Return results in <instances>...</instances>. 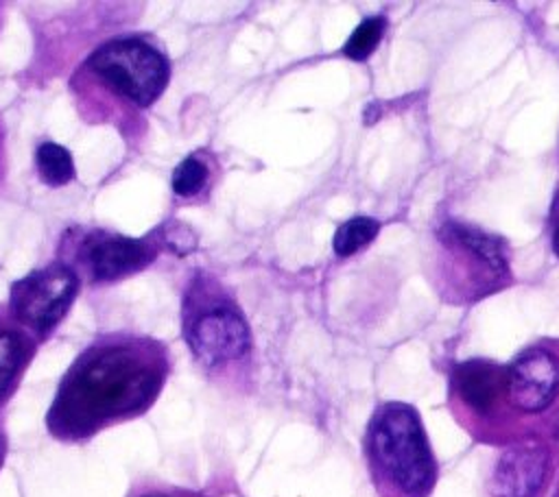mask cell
I'll use <instances>...</instances> for the list:
<instances>
[{
	"instance_id": "cell-5",
	"label": "cell",
	"mask_w": 559,
	"mask_h": 497,
	"mask_svg": "<svg viewBox=\"0 0 559 497\" xmlns=\"http://www.w3.org/2000/svg\"><path fill=\"white\" fill-rule=\"evenodd\" d=\"M76 235L63 238L66 262L79 279L90 283H111L144 270L157 257V246L144 238H129L105 229H72Z\"/></svg>"
},
{
	"instance_id": "cell-9",
	"label": "cell",
	"mask_w": 559,
	"mask_h": 497,
	"mask_svg": "<svg viewBox=\"0 0 559 497\" xmlns=\"http://www.w3.org/2000/svg\"><path fill=\"white\" fill-rule=\"evenodd\" d=\"M454 384L461 399L476 412H489L500 395H507V373L483 360L461 364L454 373Z\"/></svg>"
},
{
	"instance_id": "cell-11",
	"label": "cell",
	"mask_w": 559,
	"mask_h": 497,
	"mask_svg": "<svg viewBox=\"0 0 559 497\" xmlns=\"http://www.w3.org/2000/svg\"><path fill=\"white\" fill-rule=\"evenodd\" d=\"M28 360V340L17 329H0V401L9 395Z\"/></svg>"
},
{
	"instance_id": "cell-2",
	"label": "cell",
	"mask_w": 559,
	"mask_h": 497,
	"mask_svg": "<svg viewBox=\"0 0 559 497\" xmlns=\"http://www.w3.org/2000/svg\"><path fill=\"white\" fill-rule=\"evenodd\" d=\"M168 81V54L144 35H122L87 54L72 76V89L85 116L133 118L159 100Z\"/></svg>"
},
{
	"instance_id": "cell-8",
	"label": "cell",
	"mask_w": 559,
	"mask_h": 497,
	"mask_svg": "<svg viewBox=\"0 0 559 497\" xmlns=\"http://www.w3.org/2000/svg\"><path fill=\"white\" fill-rule=\"evenodd\" d=\"M548 473V451L537 440H522L502 451L489 482L493 497H533Z\"/></svg>"
},
{
	"instance_id": "cell-14",
	"label": "cell",
	"mask_w": 559,
	"mask_h": 497,
	"mask_svg": "<svg viewBox=\"0 0 559 497\" xmlns=\"http://www.w3.org/2000/svg\"><path fill=\"white\" fill-rule=\"evenodd\" d=\"M382 35H384V20L378 15L367 17L354 28V33L349 35V39L343 46V52L354 61H362L376 50Z\"/></svg>"
},
{
	"instance_id": "cell-15",
	"label": "cell",
	"mask_w": 559,
	"mask_h": 497,
	"mask_svg": "<svg viewBox=\"0 0 559 497\" xmlns=\"http://www.w3.org/2000/svg\"><path fill=\"white\" fill-rule=\"evenodd\" d=\"M0 172H2V131H0Z\"/></svg>"
},
{
	"instance_id": "cell-13",
	"label": "cell",
	"mask_w": 559,
	"mask_h": 497,
	"mask_svg": "<svg viewBox=\"0 0 559 497\" xmlns=\"http://www.w3.org/2000/svg\"><path fill=\"white\" fill-rule=\"evenodd\" d=\"M378 220L369 218V216H356L345 220L332 240V248L338 257H349L354 253H358L360 248H365L376 235H378Z\"/></svg>"
},
{
	"instance_id": "cell-3",
	"label": "cell",
	"mask_w": 559,
	"mask_h": 497,
	"mask_svg": "<svg viewBox=\"0 0 559 497\" xmlns=\"http://www.w3.org/2000/svg\"><path fill=\"white\" fill-rule=\"evenodd\" d=\"M181 303L186 342L203 366H223L249 353L251 331L247 318L212 277H194Z\"/></svg>"
},
{
	"instance_id": "cell-17",
	"label": "cell",
	"mask_w": 559,
	"mask_h": 497,
	"mask_svg": "<svg viewBox=\"0 0 559 497\" xmlns=\"http://www.w3.org/2000/svg\"><path fill=\"white\" fill-rule=\"evenodd\" d=\"M0 453H2V438H0Z\"/></svg>"
},
{
	"instance_id": "cell-18",
	"label": "cell",
	"mask_w": 559,
	"mask_h": 497,
	"mask_svg": "<svg viewBox=\"0 0 559 497\" xmlns=\"http://www.w3.org/2000/svg\"><path fill=\"white\" fill-rule=\"evenodd\" d=\"M144 497H159V495H144Z\"/></svg>"
},
{
	"instance_id": "cell-10",
	"label": "cell",
	"mask_w": 559,
	"mask_h": 497,
	"mask_svg": "<svg viewBox=\"0 0 559 497\" xmlns=\"http://www.w3.org/2000/svg\"><path fill=\"white\" fill-rule=\"evenodd\" d=\"M35 168L39 181L48 187H61L74 179V161L66 146L44 142L35 150Z\"/></svg>"
},
{
	"instance_id": "cell-12",
	"label": "cell",
	"mask_w": 559,
	"mask_h": 497,
	"mask_svg": "<svg viewBox=\"0 0 559 497\" xmlns=\"http://www.w3.org/2000/svg\"><path fill=\"white\" fill-rule=\"evenodd\" d=\"M207 185H210V166L201 155L192 153L175 166L173 177H170V187L177 196L194 198Z\"/></svg>"
},
{
	"instance_id": "cell-6",
	"label": "cell",
	"mask_w": 559,
	"mask_h": 497,
	"mask_svg": "<svg viewBox=\"0 0 559 497\" xmlns=\"http://www.w3.org/2000/svg\"><path fill=\"white\" fill-rule=\"evenodd\" d=\"M79 288V275L61 259L52 262L11 283L9 314L31 334L46 338L72 307Z\"/></svg>"
},
{
	"instance_id": "cell-16",
	"label": "cell",
	"mask_w": 559,
	"mask_h": 497,
	"mask_svg": "<svg viewBox=\"0 0 559 497\" xmlns=\"http://www.w3.org/2000/svg\"><path fill=\"white\" fill-rule=\"evenodd\" d=\"M555 246H557V251H559V229H557V235H555Z\"/></svg>"
},
{
	"instance_id": "cell-4",
	"label": "cell",
	"mask_w": 559,
	"mask_h": 497,
	"mask_svg": "<svg viewBox=\"0 0 559 497\" xmlns=\"http://www.w3.org/2000/svg\"><path fill=\"white\" fill-rule=\"evenodd\" d=\"M369 449L382 473L404 493H421L432 482V458L413 408L384 405L369 429Z\"/></svg>"
},
{
	"instance_id": "cell-1",
	"label": "cell",
	"mask_w": 559,
	"mask_h": 497,
	"mask_svg": "<svg viewBox=\"0 0 559 497\" xmlns=\"http://www.w3.org/2000/svg\"><path fill=\"white\" fill-rule=\"evenodd\" d=\"M164 381L162 349L148 340L109 338L90 347L63 377L48 425L83 438L151 405Z\"/></svg>"
},
{
	"instance_id": "cell-7",
	"label": "cell",
	"mask_w": 559,
	"mask_h": 497,
	"mask_svg": "<svg viewBox=\"0 0 559 497\" xmlns=\"http://www.w3.org/2000/svg\"><path fill=\"white\" fill-rule=\"evenodd\" d=\"M559 390V362L544 349L522 353L507 371V397L522 412L544 410Z\"/></svg>"
}]
</instances>
